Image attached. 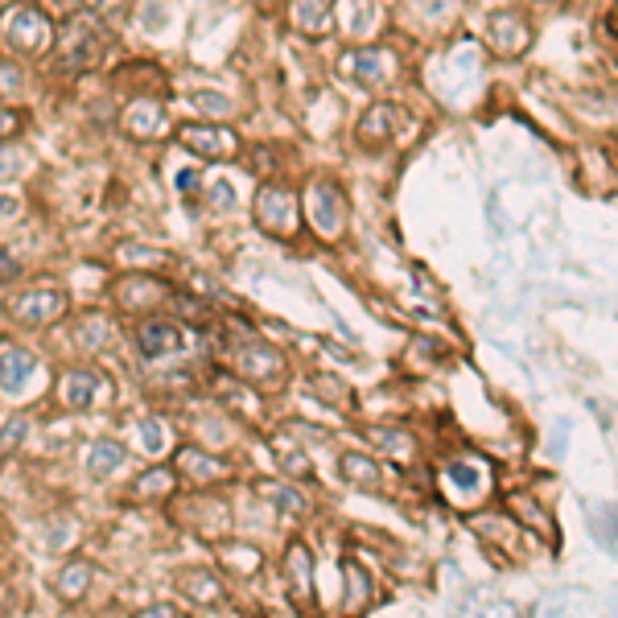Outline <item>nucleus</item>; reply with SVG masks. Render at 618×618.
I'll return each mask as SVG.
<instances>
[{
  "instance_id": "obj_1",
  "label": "nucleus",
  "mask_w": 618,
  "mask_h": 618,
  "mask_svg": "<svg viewBox=\"0 0 618 618\" xmlns=\"http://www.w3.org/2000/svg\"><path fill=\"white\" fill-rule=\"evenodd\" d=\"M112 46H116V38L91 13H71L66 21L54 25L50 54H54L62 75H87V71H95L103 58H108Z\"/></svg>"
},
{
  "instance_id": "obj_2",
  "label": "nucleus",
  "mask_w": 618,
  "mask_h": 618,
  "mask_svg": "<svg viewBox=\"0 0 618 618\" xmlns=\"http://www.w3.org/2000/svg\"><path fill=\"white\" fill-rule=\"evenodd\" d=\"M0 42L21 58H42L54 46V21L42 5L17 0V5H9L5 13H0Z\"/></svg>"
},
{
  "instance_id": "obj_3",
  "label": "nucleus",
  "mask_w": 618,
  "mask_h": 618,
  "mask_svg": "<svg viewBox=\"0 0 618 618\" xmlns=\"http://www.w3.org/2000/svg\"><path fill=\"white\" fill-rule=\"evenodd\" d=\"M231 367L244 384L260 388V392H281L285 380H289V363L277 347H264V342H248V347H239L231 355Z\"/></svg>"
},
{
  "instance_id": "obj_4",
  "label": "nucleus",
  "mask_w": 618,
  "mask_h": 618,
  "mask_svg": "<svg viewBox=\"0 0 618 618\" xmlns=\"http://www.w3.org/2000/svg\"><path fill=\"white\" fill-rule=\"evenodd\" d=\"M256 223L272 239H293L301 231V198L289 186H260L256 194Z\"/></svg>"
},
{
  "instance_id": "obj_5",
  "label": "nucleus",
  "mask_w": 618,
  "mask_h": 618,
  "mask_svg": "<svg viewBox=\"0 0 618 618\" xmlns=\"http://www.w3.org/2000/svg\"><path fill=\"white\" fill-rule=\"evenodd\" d=\"M174 141L202 157V161H231L239 157V136L227 128V124H202V120H190V124H178L174 128Z\"/></svg>"
},
{
  "instance_id": "obj_6",
  "label": "nucleus",
  "mask_w": 618,
  "mask_h": 618,
  "mask_svg": "<svg viewBox=\"0 0 618 618\" xmlns=\"http://www.w3.org/2000/svg\"><path fill=\"white\" fill-rule=\"evenodd\" d=\"M338 75L351 79L363 91H380V87H388L396 79V62L380 46H363V50H347L338 58Z\"/></svg>"
},
{
  "instance_id": "obj_7",
  "label": "nucleus",
  "mask_w": 618,
  "mask_h": 618,
  "mask_svg": "<svg viewBox=\"0 0 618 618\" xmlns=\"http://www.w3.org/2000/svg\"><path fill=\"white\" fill-rule=\"evenodd\" d=\"M305 211H309V227H314L322 239H338L342 231H347V215H351L347 194H342L338 186H330V182L309 186Z\"/></svg>"
},
{
  "instance_id": "obj_8",
  "label": "nucleus",
  "mask_w": 618,
  "mask_h": 618,
  "mask_svg": "<svg viewBox=\"0 0 618 618\" xmlns=\"http://www.w3.org/2000/svg\"><path fill=\"white\" fill-rule=\"evenodd\" d=\"M404 112L396 108V103H371V108L363 112V120L355 124V141L363 153H384L388 145L400 141L404 132Z\"/></svg>"
},
{
  "instance_id": "obj_9",
  "label": "nucleus",
  "mask_w": 618,
  "mask_h": 618,
  "mask_svg": "<svg viewBox=\"0 0 618 618\" xmlns=\"http://www.w3.org/2000/svg\"><path fill=\"white\" fill-rule=\"evenodd\" d=\"M5 314L13 322H21V326H46V322H54V318L66 314V293L62 289H50V285H42V289H21V293H13L5 301Z\"/></svg>"
},
{
  "instance_id": "obj_10",
  "label": "nucleus",
  "mask_w": 618,
  "mask_h": 618,
  "mask_svg": "<svg viewBox=\"0 0 618 618\" xmlns=\"http://www.w3.org/2000/svg\"><path fill=\"white\" fill-rule=\"evenodd\" d=\"M281 573H285V594L293 610H314V553H309L305 540H293L285 548Z\"/></svg>"
},
{
  "instance_id": "obj_11",
  "label": "nucleus",
  "mask_w": 618,
  "mask_h": 618,
  "mask_svg": "<svg viewBox=\"0 0 618 618\" xmlns=\"http://www.w3.org/2000/svg\"><path fill=\"white\" fill-rule=\"evenodd\" d=\"M182 326L169 322V318H145L141 326H136V351H141L145 359H165V355H178L182 351Z\"/></svg>"
},
{
  "instance_id": "obj_12",
  "label": "nucleus",
  "mask_w": 618,
  "mask_h": 618,
  "mask_svg": "<svg viewBox=\"0 0 618 618\" xmlns=\"http://www.w3.org/2000/svg\"><path fill=\"white\" fill-rule=\"evenodd\" d=\"M120 124H124L128 136H136V141H157V136L169 132V124H165V108H161V103H157L153 95H141L136 103H128Z\"/></svg>"
},
{
  "instance_id": "obj_13",
  "label": "nucleus",
  "mask_w": 618,
  "mask_h": 618,
  "mask_svg": "<svg viewBox=\"0 0 618 618\" xmlns=\"http://www.w3.org/2000/svg\"><path fill=\"white\" fill-rule=\"evenodd\" d=\"M289 21L301 38L322 42L334 29V0H289Z\"/></svg>"
},
{
  "instance_id": "obj_14",
  "label": "nucleus",
  "mask_w": 618,
  "mask_h": 618,
  "mask_svg": "<svg viewBox=\"0 0 618 618\" xmlns=\"http://www.w3.org/2000/svg\"><path fill=\"white\" fill-rule=\"evenodd\" d=\"M174 470L186 474L190 483H223V478H231V462L227 458L194 450V445H182V450L174 454Z\"/></svg>"
},
{
  "instance_id": "obj_15",
  "label": "nucleus",
  "mask_w": 618,
  "mask_h": 618,
  "mask_svg": "<svg viewBox=\"0 0 618 618\" xmlns=\"http://www.w3.org/2000/svg\"><path fill=\"white\" fill-rule=\"evenodd\" d=\"M487 42H491L499 54L515 58V54L528 50L532 29H528V21H524L520 13H495V17L487 21Z\"/></svg>"
},
{
  "instance_id": "obj_16",
  "label": "nucleus",
  "mask_w": 618,
  "mask_h": 618,
  "mask_svg": "<svg viewBox=\"0 0 618 618\" xmlns=\"http://www.w3.org/2000/svg\"><path fill=\"white\" fill-rule=\"evenodd\" d=\"M178 590L198 606H227V590H223V581L211 569H182L178 573Z\"/></svg>"
},
{
  "instance_id": "obj_17",
  "label": "nucleus",
  "mask_w": 618,
  "mask_h": 618,
  "mask_svg": "<svg viewBox=\"0 0 618 618\" xmlns=\"http://www.w3.org/2000/svg\"><path fill=\"white\" fill-rule=\"evenodd\" d=\"M338 474H342V483H351L359 491H380L384 483V470L375 458L359 454V450H347V454H338Z\"/></svg>"
},
{
  "instance_id": "obj_18",
  "label": "nucleus",
  "mask_w": 618,
  "mask_h": 618,
  "mask_svg": "<svg viewBox=\"0 0 618 618\" xmlns=\"http://www.w3.org/2000/svg\"><path fill=\"white\" fill-rule=\"evenodd\" d=\"M169 289L165 281H157V277H124L120 285H116V297H120V305L124 309H136V305H157V301H169Z\"/></svg>"
},
{
  "instance_id": "obj_19",
  "label": "nucleus",
  "mask_w": 618,
  "mask_h": 618,
  "mask_svg": "<svg viewBox=\"0 0 618 618\" xmlns=\"http://www.w3.org/2000/svg\"><path fill=\"white\" fill-rule=\"evenodd\" d=\"M103 392H108V380H103L99 371H71V375L62 380V396H66V404L79 408V412L91 408Z\"/></svg>"
},
{
  "instance_id": "obj_20",
  "label": "nucleus",
  "mask_w": 618,
  "mask_h": 618,
  "mask_svg": "<svg viewBox=\"0 0 618 618\" xmlns=\"http://www.w3.org/2000/svg\"><path fill=\"white\" fill-rule=\"evenodd\" d=\"M33 371H38V355L21 351V347H9L5 355H0V388H5V392H21L29 384Z\"/></svg>"
},
{
  "instance_id": "obj_21",
  "label": "nucleus",
  "mask_w": 618,
  "mask_h": 618,
  "mask_svg": "<svg viewBox=\"0 0 618 618\" xmlns=\"http://www.w3.org/2000/svg\"><path fill=\"white\" fill-rule=\"evenodd\" d=\"M91 573H95V569H91L87 561H71V565L58 573L54 594H58L66 606H71V602H83V598H87V586H91Z\"/></svg>"
},
{
  "instance_id": "obj_22",
  "label": "nucleus",
  "mask_w": 618,
  "mask_h": 618,
  "mask_svg": "<svg viewBox=\"0 0 618 618\" xmlns=\"http://www.w3.org/2000/svg\"><path fill=\"white\" fill-rule=\"evenodd\" d=\"M124 445L120 441H108V437H103V441H95L91 445V454H87V470H91V478H108L112 470H120L124 466Z\"/></svg>"
},
{
  "instance_id": "obj_23",
  "label": "nucleus",
  "mask_w": 618,
  "mask_h": 618,
  "mask_svg": "<svg viewBox=\"0 0 618 618\" xmlns=\"http://www.w3.org/2000/svg\"><path fill=\"white\" fill-rule=\"evenodd\" d=\"M112 334H116L112 322H108V318H99V314H83L79 326H75V342H79L83 351H103V347L112 342Z\"/></svg>"
},
{
  "instance_id": "obj_24",
  "label": "nucleus",
  "mask_w": 618,
  "mask_h": 618,
  "mask_svg": "<svg viewBox=\"0 0 618 618\" xmlns=\"http://www.w3.org/2000/svg\"><path fill=\"white\" fill-rule=\"evenodd\" d=\"M174 478H178L174 466H153V470H145L141 478H136L132 495L136 499H165L169 491H174Z\"/></svg>"
},
{
  "instance_id": "obj_25",
  "label": "nucleus",
  "mask_w": 618,
  "mask_h": 618,
  "mask_svg": "<svg viewBox=\"0 0 618 618\" xmlns=\"http://www.w3.org/2000/svg\"><path fill=\"white\" fill-rule=\"evenodd\" d=\"M367 433V441L371 445H380V450L388 454V458H396V462H408L412 458V450H417V441H412L408 433H400V429H363Z\"/></svg>"
},
{
  "instance_id": "obj_26",
  "label": "nucleus",
  "mask_w": 618,
  "mask_h": 618,
  "mask_svg": "<svg viewBox=\"0 0 618 618\" xmlns=\"http://www.w3.org/2000/svg\"><path fill=\"white\" fill-rule=\"evenodd\" d=\"M219 561H223L227 569H235V573H244V577H252V573L264 565V557L256 553L252 544H219Z\"/></svg>"
},
{
  "instance_id": "obj_27",
  "label": "nucleus",
  "mask_w": 618,
  "mask_h": 618,
  "mask_svg": "<svg viewBox=\"0 0 618 618\" xmlns=\"http://www.w3.org/2000/svg\"><path fill=\"white\" fill-rule=\"evenodd\" d=\"M342 13L355 17V21L342 25V29L351 33V38H367V33L380 25V21H375V17H380V13H375V0H342Z\"/></svg>"
},
{
  "instance_id": "obj_28",
  "label": "nucleus",
  "mask_w": 618,
  "mask_h": 618,
  "mask_svg": "<svg viewBox=\"0 0 618 618\" xmlns=\"http://www.w3.org/2000/svg\"><path fill=\"white\" fill-rule=\"evenodd\" d=\"M260 495H264L272 507H281L285 515H305V499H301L293 487H281V483H260Z\"/></svg>"
},
{
  "instance_id": "obj_29",
  "label": "nucleus",
  "mask_w": 618,
  "mask_h": 618,
  "mask_svg": "<svg viewBox=\"0 0 618 618\" xmlns=\"http://www.w3.org/2000/svg\"><path fill=\"white\" fill-rule=\"evenodd\" d=\"M314 396H322L326 404H351V388L342 384V380H334V375H314Z\"/></svg>"
},
{
  "instance_id": "obj_30",
  "label": "nucleus",
  "mask_w": 618,
  "mask_h": 618,
  "mask_svg": "<svg viewBox=\"0 0 618 618\" xmlns=\"http://www.w3.org/2000/svg\"><path fill=\"white\" fill-rule=\"evenodd\" d=\"M25 433H29V421H25V417H13L5 429H0V462H5L9 454H17V450H21Z\"/></svg>"
},
{
  "instance_id": "obj_31",
  "label": "nucleus",
  "mask_w": 618,
  "mask_h": 618,
  "mask_svg": "<svg viewBox=\"0 0 618 618\" xmlns=\"http://www.w3.org/2000/svg\"><path fill=\"white\" fill-rule=\"evenodd\" d=\"M342 569H347V577H351V598H347V610H359V606L371 598V581H367V573H363L355 561H347Z\"/></svg>"
},
{
  "instance_id": "obj_32",
  "label": "nucleus",
  "mask_w": 618,
  "mask_h": 618,
  "mask_svg": "<svg viewBox=\"0 0 618 618\" xmlns=\"http://www.w3.org/2000/svg\"><path fill=\"white\" fill-rule=\"evenodd\" d=\"M277 466H281L289 478H301V483H305L309 474H314V466H309L305 450H281V454H277Z\"/></svg>"
},
{
  "instance_id": "obj_33",
  "label": "nucleus",
  "mask_w": 618,
  "mask_h": 618,
  "mask_svg": "<svg viewBox=\"0 0 618 618\" xmlns=\"http://www.w3.org/2000/svg\"><path fill=\"white\" fill-rule=\"evenodd\" d=\"M136 433H141V450L145 454H165V433H161V425L157 421H141V425H136Z\"/></svg>"
},
{
  "instance_id": "obj_34",
  "label": "nucleus",
  "mask_w": 618,
  "mask_h": 618,
  "mask_svg": "<svg viewBox=\"0 0 618 618\" xmlns=\"http://www.w3.org/2000/svg\"><path fill=\"white\" fill-rule=\"evenodd\" d=\"M21 132H25V112L5 108V103H0V145L13 141V136H21Z\"/></svg>"
},
{
  "instance_id": "obj_35",
  "label": "nucleus",
  "mask_w": 618,
  "mask_h": 618,
  "mask_svg": "<svg viewBox=\"0 0 618 618\" xmlns=\"http://www.w3.org/2000/svg\"><path fill=\"white\" fill-rule=\"evenodd\" d=\"M194 103H198L202 112H231V99L227 95H215V91H198Z\"/></svg>"
},
{
  "instance_id": "obj_36",
  "label": "nucleus",
  "mask_w": 618,
  "mask_h": 618,
  "mask_svg": "<svg viewBox=\"0 0 618 618\" xmlns=\"http://www.w3.org/2000/svg\"><path fill=\"white\" fill-rule=\"evenodd\" d=\"M124 5H128V0H83V9L95 13V17H112V13H120Z\"/></svg>"
},
{
  "instance_id": "obj_37",
  "label": "nucleus",
  "mask_w": 618,
  "mask_h": 618,
  "mask_svg": "<svg viewBox=\"0 0 618 618\" xmlns=\"http://www.w3.org/2000/svg\"><path fill=\"white\" fill-rule=\"evenodd\" d=\"M17 87H21V71L9 58H0V91H17Z\"/></svg>"
},
{
  "instance_id": "obj_38",
  "label": "nucleus",
  "mask_w": 618,
  "mask_h": 618,
  "mask_svg": "<svg viewBox=\"0 0 618 618\" xmlns=\"http://www.w3.org/2000/svg\"><path fill=\"white\" fill-rule=\"evenodd\" d=\"M17 272H21V264H17V260H13L5 248H0V285H9V281L17 277Z\"/></svg>"
},
{
  "instance_id": "obj_39",
  "label": "nucleus",
  "mask_w": 618,
  "mask_h": 618,
  "mask_svg": "<svg viewBox=\"0 0 618 618\" xmlns=\"http://www.w3.org/2000/svg\"><path fill=\"white\" fill-rule=\"evenodd\" d=\"M17 211H21V202H17V198H9V194H0V223L13 219Z\"/></svg>"
},
{
  "instance_id": "obj_40",
  "label": "nucleus",
  "mask_w": 618,
  "mask_h": 618,
  "mask_svg": "<svg viewBox=\"0 0 618 618\" xmlns=\"http://www.w3.org/2000/svg\"><path fill=\"white\" fill-rule=\"evenodd\" d=\"M211 198L227 206V202H231V190H227V182H215V190H211Z\"/></svg>"
},
{
  "instance_id": "obj_41",
  "label": "nucleus",
  "mask_w": 618,
  "mask_h": 618,
  "mask_svg": "<svg viewBox=\"0 0 618 618\" xmlns=\"http://www.w3.org/2000/svg\"><path fill=\"white\" fill-rule=\"evenodd\" d=\"M145 614H153V618H161V614H182V610H178V606H165V602H161V606H149Z\"/></svg>"
},
{
  "instance_id": "obj_42",
  "label": "nucleus",
  "mask_w": 618,
  "mask_h": 618,
  "mask_svg": "<svg viewBox=\"0 0 618 618\" xmlns=\"http://www.w3.org/2000/svg\"><path fill=\"white\" fill-rule=\"evenodd\" d=\"M178 182H182V190H186V194H194V190H198V178H194V174H182Z\"/></svg>"
}]
</instances>
